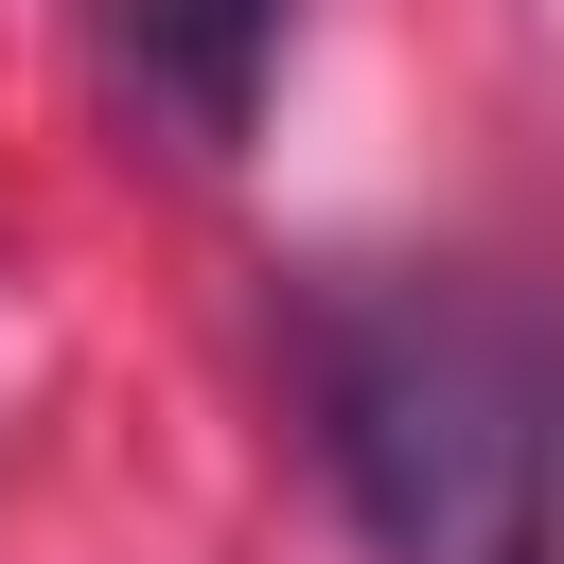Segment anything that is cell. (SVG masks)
<instances>
[{"mask_svg": "<svg viewBox=\"0 0 564 564\" xmlns=\"http://www.w3.org/2000/svg\"><path fill=\"white\" fill-rule=\"evenodd\" d=\"M300 405L388 564H546L564 529V335L494 282L388 264L300 300Z\"/></svg>", "mask_w": 564, "mask_h": 564, "instance_id": "cell-1", "label": "cell"}, {"mask_svg": "<svg viewBox=\"0 0 564 564\" xmlns=\"http://www.w3.org/2000/svg\"><path fill=\"white\" fill-rule=\"evenodd\" d=\"M282 18L300 0H123V70H141V106L176 123V141H247V106H264V70H282Z\"/></svg>", "mask_w": 564, "mask_h": 564, "instance_id": "cell-2", "label": "cell"}]
</instances>
